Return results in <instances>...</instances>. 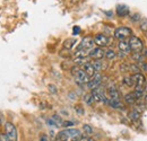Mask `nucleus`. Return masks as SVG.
<instances>
[{"label":"nucleus","mask_w":147,"mask_h":141,"mask_svg":"<svg viewBox=\"0 0 147 141\" xmlns=\"http://www.w3.org/2000/svg\"><path fill=\"white\" fill-rule=\"evenodd\" d=\"M68 139H69V136L66 132V130L58 132V134L55 137V141H68Z\"/></svg>","instance_id":"obj_16"},{"label":"nucleus","mask_w":147,"mask_h":141,"mask_svg":"<svg viewBox=\"0 0 147 141\" xmlns=\"http://www.w3.org/2000/svg\"><path fill=\"white\" fill-rule=\"evenodd\" d=\"M94 42L97 46L100 48H104L109 44V38L108 36H105L104 34H97V35L94 37Z\"/></svg>","instance_id":"obj_8"},{"label":"nucleus","mask_w":147,"mask_h":141,"mask_svg":"<svg viewBox=\"0 0 147 141\" xmlns=\"http://www.w3.org/2000/svg\"><path fill=\"white\" fill-rule=\"evenodd\" d=\"M74 77H75V81H76L77 85H85V84H88L90 80H91V77L87 76L86 72L83 69H79Z\"/></svg>","instance_id":"obj_4"},{"label":"nucleus","mask_w":147,"mask_h":141,"mask_svg":"<svg viewBox=\"0 0 147 141\" xmlns=\"http://www.w3.org/2000/svg\"><path fill=\"white\" fill-rule=\"evenodd\" d=\"M122 83H123V85L127 86V87H132V86H135V83H134L132 77H125L123 80H122Z\"/></svg>","instance_id":"obj_18"},{"label":"nucleus","mask_w":147,"mask_h":141,"mask_svg":"<svg viewBox=\"0 0 147 141\" xmlns=\"http://www.w3.org/2000/svg\"><path fill=\"white\" fill-rule=\"evenodd\" d=\"M83 70L86 72V75L87 76H90L91 78H93L94 77V75L96 73V70L94 69V67H93V64L91 63V62H86L85 64H84V69Z\"/></svg>","instance_id":"obj_12"},{"label":"nucleus","mask_w":147,"mask_h":141,"mask_svg":"<svg viewBox=\"0 0 147 141\" xmlns=\"http://www.w3.org/2000/svg\"><path fill=\"white\" fill-rule=\"evenodd\" d=\"M108 60H114L115 58H117V53L114 52L113 50H111V49H109V50H107L105 51V55H104Z\"/></svg>","instance_id":"obj_19"},{"label":"nucleus","mask_w":147,"mask_h":141,"mask_svg":"<svg viewBox=\"0 0 147 141\" xmlns=\"http://www.w3.org/2000/svg\"><path fill=\"white\" fill-rule=\"evenodd\" d=\"M74 124L75 123H74L73 121H65V122L62 123V125H63L65 128H70V126H73Z\"/></svg>","instance_id":"obj_30"},{"label":"nucleus","mask_w":147,"mask_h":141,"mask_svg":"<svg viewBox=\"0 0 147 141\" xmlns=\"http://www.w3.org/2000/svg\"><path fill=\"white\" fill-rule=\"evenodd\" d=\"M73 32H74V35H77V34H79V32H80V27H79V26H74Z\"/></svg>","instance_id":"obj_33"},{"label":"nucleus","mask_w":147,"mask_h":141,"mask_svg":"<svg viewBox=\"0 0 147 141\" xmlns=\"http://www.w3.org/2000/svg\"><path fill=\"white\" fill-rule=\"evenodd\" d=\"M137 99H138V98L136 97L135 93H129V94H127V95L125 96V102H126L127 104H130V105H134Z\"/></svg>","instance_id":"obj_14"},{"label":"nucleus","mask_w":147,"mask_h":141,"mask_svg":"<svg viewBox=\"0 0 147 141\" xmlns=\"http://www.w3.org/2000/svg\"><path fill=\"white\" fill-rule=\"evenodd\" d=\"M40 141H49V138H48L45 134H43V136L40 137Z\"/></svg>","instance_id":"obj_36"},{"label":"nucleus","mask_w":147,"mask_h":141,"mask_svg":"<svg viewBox=\"0 0 147 141\" xmlns=\"http://www.w3.org/2000/svg\"><path fill=\"white\" fill-rule=\"evenodd\" d=\"M82 137H83V134L82 133H78V134L74 136L73 138H71V141H80L82 140Z\"/></svg>","instance_id":"obj_29"},{"label":"nucleus","mask_w":147,"mask_h":141,"mask_svg":"<svg viewBox=\"0 0 147 141\" xmlns=\"http://www.w3.org/2000/svg\"><path fill=\"white\" fill-rule=\"evenodd\" d=\"M86 59L87 58H75L74 59V62L76 63V64H85L86 63Z\"/></svg>","instance_id":"obj_25"},{"label":"nucleus","mask_w":147,"mask_h":141,"mask_svg":"<svg viewBox=\"0 0 147 141\" xmlns=\"http://www.w3.org/2000/svg\"><path fill=\"white\" fill-rule=\"evenodd\" d=\"M49 90L51 93H57V88H55V86H53V85H50L49 86Z\"/></svg>","instance_id":"obj_35"},{"label":"nucleus","mask_w":147,"mask_h":141,"mask_svg":"<svg viewBox=\"0 0 147 141\" xmlns=\"http://www.w3.org/2000/svg\"><path fill=\"white\" fill-rule=\"evenodd\" d=\"M92 64H93V67H94V69H95L96 71L102 70V69H103V67H104L101 60H95L94 62H92Z\"/></svg>","instance_id":"obj_20"},{"label":"nucleus","mask_w":147,"mask_h":141,"mask_svg":"<svg viewBox=\"0 0 147 141\" xmlns=\"http://www.w3.org/2000/svg\"><path fill=\"white\" fill-rule=\"evenodd\" d=\"M83 131L85 132V134H86V136H90V134H92L93 133L92 126H91V125H88V124L83 125Z\"/></svg>","instance_id":"obj_23"},{"label":"nucleus","mask_w":147,"mask_h":141,"mask_svg":"<svg viewBox=\"0 0 147 141\" xmlns=\"http://www.w3.org/2000/svg\"><path fill=\"white\" fill-rule=\"evenodd\" d=\"M84 102H85L87 105H92L93 103L95 102L94 98H93L92 94H86V95L84 96Z\"/></svg>","instance_id":"obj_22"},{"label":"nucleus","mask_w":147,"mask_h":141,"mask_svg":"<svg viewBox=\"0 0 147 141\" xmlns=\"http://www.w3.org/2000/svg\"><path fill=\"white\" fill-rule=\"evenodd\" d=\"M92 96L93 98H94V101L95 102H103V103H105V104H108V98H107V96H105V94H104V91H102L100 87L96 89H93L92 90Z\"/></svg>","instance_id":"obj_5"},{"label":"nucleus","mask_w":147,"mask_h":141,"mask_svg":"<svg viewBox=\"0 0 147 141\" xmlns=\"http://www.w3.org/2000/svg\"><path fill=\"white\" fill-rule=\"evenodd\" d=\"M128 42L129 45H130V50L134 53H140L144 50V43L139 37L132 35L129 38Z\"/></svg>","instance_id":"obj_1"},{"label":"nucleus","mask_w":147,"mask_h":141,"mask_svg":"<svg viewBox=\"0 0 147 141\" xmlns=\"http://www.w3.org/2000/svg\"><path fill=\"white\" fill-rule=\"evenodd\" d=\"M129 116H130V119H131L134 122H136V123H139V122H140V119H142V116H140V113H139L138 111H136V109L131 111Z\"/></svg>","instance_id":"obj_17"},{"label":"nucleus","mask_w":147,"mask_h":141,"mask_svg":"<svg viewBox=\"0 0 147 141\" xmlns=\"http://www.w3.org/2000/svg\"><path fill=\"white\" fill-rule=\"evenodd\" d=\"M108 94H109L111 99H120V96H121L119 89L117 88L115 86H113V85L108 88Z\"/></svg>","instance_id":"obj_10"},{"label":"nucleus","mask_w":147,"mask_h":141,"mask_svg":"<svg viewBox=\"0 0 147 141\" xmlns=\"http://www.w3.org/2000/svg\"><path fill=\"white\" fill-rule=\"evenodd\" d=\"M132 36V30L126 27V26H121V27H118L115 31H114V37L118 38L119 41H125L127 40L128 37Z\"/></svg>","instance_id":"obj_2"},{"label":"nucleus","mask_w":147,"mask_h":141,"mask_svg":"<svg viewBox=\"0 0 147 141\" xmlns=\"http://www.w3.org/2000/svg\"><path fill=\"white\" fill-rule=\"evenodd\" d=\"M108 105L111 106L112 108H115V109H119V108H122V104L120 102V99H109L108 101Z\"/></svg>","instance_id":"obj_15"},{"label":"nucleus","mask_w":147,"mask_h":141,"mask_svg":"<svg viewBox=\"0 0 147 141\" xmlns=\"http://www.w3.org/2000/svg\"><path fill=\"white\" fill-rule=\"evenodd\" d=\"M5 134L10 139L11 141H17V130H16V126L11 122H6L5 124Z\"/></svg>","instance_id":"obj_3"},{"label":"nucleus","mask_w":147,"mask_h":141,"mask_svg":"<svg viewBox=\"0 0 147 141\" xmlns=\"http://www.w3.org/2000/svg\"><path fill=\"white\" fill-rule=\"evenodd\" d=\"M132 58L136 60V61H138V62H140V61H143V54H142V52L140 53H134V55H132Z\"/></svg>","instance_id":"obj_28"},{"label":"nucleus","mask_w":147,"mask_h":141,"mask_svg":"<svg viewBox=\"0 0 147 141\" xmlns=\"http://www.w3.org/2000/svg\"><path fill=\"white\" fill-rule=\"evenodd\" d=\"M129 14V8L126 5H119L117 6V15L120 17H125Z\"/></svg>","instance_id":"obj_11"},{"label":"nucleus","mask_w":147,"mask_h":141,"mask_svg":"<svg viewBox=\"0 0 147 141\" xmlns=\"http://www.w3.org/2000/svg\"><path fill=\"white\" fill-rule=\"evenodd\" d=\"M74 44H75V40H73V38L66 40V41L63 42V48L67 49V50H70V49L74 46Z\"/></svg>","instance_id":"obj_21"},{"label":"nucleus","mask_w":147,"mask_h":141,"mask_svg":"<svg viewBox=\"0 0 147 141\" xmlns=\"http://www.w3.org/2000/svg\"><path fill=\"white\" fill-rule=\"evenodd\" d=\"M104 55H105V51L102 48H100V46L94 48L90 52V56L93 58V59H95V60H101V59L104 58Z\"/></svg>","instance_id":"obj_9"},{"label":"nucleus","mask_w":147,"mask_h":141,"mask_svg":"<svg viewBox=\"0 0 147 141\" xmlns=\"http://www.w3.org/2000/svg\"><path fill=\"white\" fill-rule=\"evenodd\" d=\"M87 141H96V140H94V139H92V138H88V140Z\"/></svg>","instance_id":"obj_38"},{"label":"nucleus","mask_w":147,"mask_h":141,"mask_svg":"<svg viewBox=\"0 0 147 141\" xmlns=\"http://www.w3.org/2000/svg\"><path fill=\"white\" fill-rule=\"evenodd\" d=\"M66 132L68 133V136L70 137V138H73L74 136H76V134H78V133H80L78 130H76V129H67L66 130Z\"/></svg>","instance_id":"obj_24"},{"label":"nucleus","mask_w":147,"mask_h":141,"mask_svg":"<svg viewBox=\"0 0 147 141\" xmlns=\"http://www.w3.org/2000/svg\"><path fill=\"white\" fill-rule=\"evenodd\" d=\"M139 19H140V15L139 14H134L131 16V20H134V21H138Z\"/></svg>","instance_id":"obj_32"},{"label":"nucleus","mask_w":147,"mask_h":141,"mask_svg":"<svg viewBox=\"0 0 147 141\" xmlns=\"http://www.w3.org/2000/svg\"><path fill=\"white\" fill-rule=\"evenodd\" d=\"M140 30L143 31V32H147V19L145 18V19H143L142 21H140Z\"/></svg>","instance_id":"obj_27"},{"label":"nucleus","mask_w":147,"mask_h":141,"mask_svg":"<svg viewBox=\"0 0 147 141\" xmlns=\"http://www.w3.org/2000/svg\"><path fill=\"white\" fill-rule=\"evenodd\" d=\"M101 81H102V76H101L100 73H95L94 77L91 78V80H90V83L87 84V86H88V88H91L92 90L93 89H96L100 87Z\"/></svg>","instance_id":"obj_7"},{"label":"nucleus","mask_w":147,"mask_h":141,"mask_svg":"<svg viewBox=\"0 0 147 141\" xmlns=\"http://www.w3.org/2000/svg\"><path fill=\"white\" fill-rule=\"evenodd\" d=\"M0 141H11L5 133H0Z\"/></svg>","instance_id":"obj_31"},{"label":"nucleus","mask_w":147,"mask_h":141,"mask_svg":"<svg viewBox=\"0 0 147 141\" xmlns=\"http://www.w3.org/2000/svg\"><path fill=\"white\" fill-rule=\"evenodd\" d=\"M75 111H76L78 114H84V109H83L80 106H76V107H75Z\"/></svg>","instance_id":"obj_34"},{"label":"nucleus","mask_w":147,"mask_h":141,"mask_svg":"<svg viewBox=\"0 0 147 141\" xmlns=\"http://www.w3.org/2000/svg\"><path fill=\"white\" fill-rule=\"evenodd\" d=\"M95 44L94 42V38H92L91 36H86L82 40L79 46L77 48V50H80V49H85V50H92L93 45Z\"/></svg>","instance_id":"obj_6"},{"label":"nucleus","mask_w":147,"mask_h":141,"mask_svg":"<svg viewBox=\"0 0 147 141\" xmlns=\"http://www.w3.org/2000/svg\"><path fill=\"white\" fill-rule=\"evenodd\" d=\"M118 48H119V50H120L121 52H123V53H128L131 51V50H130L129 42L126 41V40H125V41H120L119 44H118Z\"/></svg>","instance_id":"obj_13"},{"label":"nucleus","mask_w":147,"mask_h":141,"mask_svg":"<svg viewBox=\"0 0 147 141\" xmlns=\"http://www.w3.org/2000/svg\"><path fill=\"white\" fill-rule=\"evenodd\" d=\"M142 54H143V56H144L145 59H147V49H144V50L142 51Z\"/></svg>","instance_id":"obj_37"},{"label":"nucleus","mask_w":147,"mask_h":141,"mask_svg":"<svg viewBox=\"0 0 147 141\" xmlns=\"http://www.w3.org/2000/svg\"><path fill=\"white\" fill-rule=\"evenodd\" d=\"M51 119L55 121L57 125H62V123H63V122H62V120H61V117H60L59 115H57V114H55V115H53Z\"/></svg>","instance_id":"obj_26"}]
</instances>
